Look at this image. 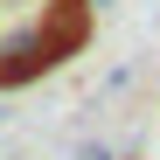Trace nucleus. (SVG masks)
I'll return each mask as SVG.
<instances>
[{
  "label": "nucleus",
  "mask_w": 160,
  "mask_h": 160,
  "mask_svg": "<svg viewBox=\"0 0 160 160\" xmlns=\"http://www.w3.org/2000/svg\"><path fill=\"white\" fill-rule=\"evenodd\" d=\"M70 160H118V153L104 146V139H77V153H70Z\"/></svg>",
  "instance_id": "nucleus-1"
},
{
  "label": "nucleus",
  "mask_w": 160,
  "mask_h": 160,
  "mask_svg": "<svg viewBox=\"0 0 160 160\" xmlns=\"http://www.w3.org/2000/svg\"><path fill=\"white\" fill-rule=\"evenodd\" d=\"M91 7H104V0H91Z\"/></svg>",
  "instance_id": "nucleus-2"
}]
</instances>
